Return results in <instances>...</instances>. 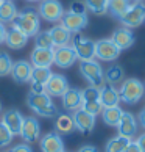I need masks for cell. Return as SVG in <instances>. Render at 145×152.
<instances>
[{
	"mask_svg": "<svg viewBox=\"0 0 145 152\" xmlns=\"http://www.w3.org/2000/svg\"><path fill=\"white\" fill-rule=\"evenodd\" d=\"M39 13L35 8H25L20 13H17V16L13 20V27L14 28L20 30L24 35L27 36H36L41 28V20H39Z\"/></svg>",
	"mask_w": 145,
	"mask_h": 152,
	"instance_id": "cell-1",
	"label": "cell"
},
{
	"mask_svg": "<svg viewBox=\"0 0 145 152\" xmlns=\"http://www.w3.org/2000/svg\"><path fill=\"white\" fill-rule=\"evenodd\" d=\"M27 105H28L36 115L42 116V118H55V116H58L56 105L52 102V97H50L47 93H42V94L30 93L28 96H27Z\"/></svg>",
	"mask_w": 145,
	"mask_h": 152,
	"instance_id": "cell-2",
	"label": "cell"
},
{
	"mask_svg": "<svg viewBox=\"0 0 145 152\" xmlns=\"http://www.w3.org/2000/svg\"><path fill=\"white\" fill-rule=\"evenodd\" d=\"M119 94H120L122 102H125L126 105H134L144 97L145 85L139 80V78H134V77L125 78L120 85Z\"/></svg>",
	"mask_w": 145,
	"mask_h": 152,
	"instance_id": "cell-3",
	"label": "cell"
},
{
	"mask_svg": "<svg viewBox=\"0 0 145 152\" xmlns=\"http://www.w3.org/2000/svg\"><path fill=\"white\" fill-rule=\"evenodd\" d=\"M80 72L86 78V82L91 86L102 88L105 83V71L102 64L95 60H87V61H80Z\"/></svg>",
	"mask_w": 145,
	"mask_h": 152,
	"instance_id": "cell-4",
	"label": "cell"
},
{
	"mask_svg": "<svg viewBox=\"0 0 145 152\" xmlns=\"http://www.w3.org/2000/svg\"><path fill=\"white\" fill-rule=\"evenodd\" d=\"M70 46L74 47L75 53L80 61H87V60H95V41L89 38H84L80 33L72 35Z\"/></svg>",
	"mask_w": 145,
	"mask_h": 152,
	"instance_id": "cell-5",
	"label": "cell"
},
{
	"mask_svg": "<svg viewBox=\"0 0 145 152\" xmlns=\"http://www.w3.org/2000/svg\"><path fill=\"white\" fill-rule=\"evenodd\" d=\"M120 24L126 28H137L145 22V3L144 2H134L130 5L126 13L119 19Z\"/></svg>",
	"mask_w": 145,
	"mask_h": 152,
	"instance_id": "cell-6",
	"label": "cell"
},
{
	"mask_svg": "<svg viewBox=\"0 0 145 152\" xmlns=\"http://www.w3.org/2000/svg\"><path fill=\"white\" fill-rule=\"evenodd\" d=\"M38 13L39 18H42L47 22H59L66 11L59 0H41Z\"/></svg>",
	"mask_w": 145,
	"mask_h": 152,
	"instance_id": "cell-7",
	"label": "cell"
},
{
	"mask_svg": "<svg viewBox=\"0 0 145 152\" xmlns=\"http://www.w3.org/2000/svg\"><path fill=\"white\" fill-rule=\"evenodd\" d=\"M122 50L113 42V39H100L95 42V58L100 61H114L120 57Z\"/></svg>",
	"mask_w": 145,
	"mask_h": 152,
	"instance_id": "cell-8",
	"label": "cell"
},
{
	"mask_svg": "<svg viewBox=\"0 0 145 152\" xmlns=\"http://www.w3.org/2000/svg\"><path fill=\"white\" fill-rule=\"evenodd\" d=\"M59 22L61 25L66 27L74 35V33H80L83 28H86L89 24V19H87V14H75V13H70V11H66Z\"/></svg>",
	"mask_w": 145,
	"mask_h": 152,
	"instance_id": "cell-9",
	"label": "cell"
},
{
	"mask_svg": "<svg viewBox=\"0 0 145 152\" xmlns=\"http://www.w3.org/2000/svg\"><path fill=\"white\" fill-rule=\"evenodd\" d=\"M76 53L74 47L70 46H63V47H55V57H53V64H56L61 69H67L76 63Z\"/></svg>",
	"mask_w": 145,
	"mask_h": 152,
	"instance_id": "cell-10",
	"label": "cell"
},
{
	"mask_svg": "<svg viewBox=\"0 0 145 152\" xmlns=\"http://www.w3.org/2000/svg\"><path fill=\"white\" fill-rule=\"evenodd\" d=\"M39 135H41V124H39V121L33 116L24 118V124H22V129H20L22 140L27 144L36 143L39 140Z\"/></svg>",
	"mask_w": 145,
	"mask_h": 152,
	"instance_id": "cell-11",
	"label": "cell"
},
{
	"mask_svg": "<svg viewBox=\"0 0 145 152\" xmlns=\"http://www.w3.org/2000/svg\"><path fill=\"white\" fill-rule=\"evenodd\" d=\"M72 118H74V122H75V129L80 130L83 135H89L94 130V127H95V118L97 116L87 113V111L83 110V108L74 111Z\"/></svg>",
	"mask_w": 145,
	"mask_h": 152,
	"instance_id": "cell-12",
	"label": "cell"
},
{
	"mask_svg": "<svg viewBox=\"0 0 145 152\" xmlns=\"http://www.w3.org/2000/svg\"><path fill=\"white\" fill-rule=\"evenodd\" d=\"M69 88L70 86H69L67 78L61 74H52V77L45 83V93L50 97H61Z\"/></svg>",
	"mask_w": 145,
	"mask_h": 152,
	"instance_id": "cell-13",
	"label": "cell"
},
{
	"mask_svg": "<svg viewBox=\"0 0 145 152\" xmlns=\"http://www.w3.org/2000/svg\"><path fill=\"white\" fill-rule=\"evenodd\" d=\"M137 127H139L137 118L133 115V113H130V111H123V115H122V118H120L119 126H117L119 135L126 137V138L131 140L137 133Z\"/></svg>",
	"mask_w": 145,
	"mask_h": 152,
	"instance_id": "cell-14",
	"label": "cell"
},
{
	"mask_svg": "<svg viewBox=\"0 0 145 152\" xmlns=\"http://www.w3.org/2000/svg\"><path fill=\"white\" fill-rule=\"evenodd\" d=\"M55 49H39L35 47L30 55V63L33 67H50L53 64Z\"/></svg>",
	"mask_w": 145,
	"mask_h": 152,
	"instance_id": "cell-15",
	"label": "cell"
},
{
	"mask_svg": "<svg viewBox=\"0 0 145 152\" xmlns=\"http://www.w3.org/2000/svg\"><path fill=\"white\" fill-rule=\"evenodd\" d=\"M2 124H5L8 130L16 137V135H20V129H22V124H24V116H22L19 110L9 108L3 113Z\"/></svg>",
	"mask_w": 145,
	"mask_h": 152,
	"instance_id": "cell-16",
	"label": "cell"
},
{
	"mask_svg": "<svg viewBox=\"0 0 145 152\" xmlns=\"http://www.w3.org/2000/svg\"><path fill=\"white\" fill-rule=\"evenodd\" d=\"M42 152H64V143L58 132H48L39 141Z\"/></svg>",
	"mask_w": 145,
	"mask_h": 152,
	"instance_id": "cell-17",
	"label": "cell"
},
{
	"mask_svg": "<svg viewBox=\"0 0 145 152\" xmlns=\"http://www.w3.org/2000/svg\"><path fill=\"white\" fill-rule=\"evenodd\" d=\"M31 71H33V64L27 60H19L13 64L11 69V77L14 82L17 83H27L31 80Z\"/></svg>",
	"mask_w": 145,
	"mask_h": 152,
	"instance_id": "cell-18",
	"label": "cell"
},
{
	"mask_svg": "<svg viewBox=\"0 0 145 152\" xmlns=\"http://www.w3.org/2000/svg\"><path fill=\"white\" fill-rule=\"evenodd\" d=\"M61 99H63L64 110L72 111V113H74V111H76V110H80L81 105H83L81 89H78V88H69L67 91L61 96Z\"/></svg>",
	"mask_w": 145,
	"mask_h": 152,
	"instance_id": "cell-19",
	"label": "cell"
},
{
	"mask_svg": "<svg viewBox=\"0 0 145 152\" xmlns=\"http://www.w3.org/2000/svg\"><path fill=\"white\" fill-rule=\"evenodd\" d=\"M100 102H102L103 108H108V107H117L120 104L119 89H117L114 85L105 83V85L100 88Z\"/></svg>",
	"mask_w": 145,
	"mask_h": 152,
	"instance_id": "cell-20",
	"label": "cell"
},
{
	"mask_svg": "<svg viewBox=\"0 0 145 152\" xmlns=\"http://www.w3.org/2000/svg\"><path fill=\"white\" fill-rule=\"evenodd\" d=\"M111 39H113V42H114L120 50L130 49L133 44H134V41H136V38H134V35H133V31H131L130 28H126V27H120V28L114 30Z\"/></svg>",
	"mask_w": 145,
	"mask_h": 152,
	"instance_id": "cell-21",
	"label": "cell"
},
{
	"mask_svg": "<svg viewBox=\"0 0 145 152\" xmlns=\"http://www.w3.org/2000/svg\"><path fill=\"white\" fill-rule=\"evenodd\" d=\"M27 42H28V36L24 35L20 30L14 28V27H11V28L6 31V38H5V44L13 49V50H20L27 46Z\"/></svg>",
	"mask_w": 145,
	"mask_h": 152,
	"instance_id": "cell-22",
	"label": "cell"
},
{
	"mask_svg": "<svg viewBox=\"0 0 145 152\" xmlns=\"http://www.w3.org/2000/svg\"><path fill=\"white\" fill-rule=\"evenodd\" d=\"M50 36H52V41H53V46L55 47H63V46H69L70 41H72V33L63 27L61 24L52 27L48 30Z\"/></svg>",
	"mask_w": 145,
	"mask_h": 152,
	"instance_id": "cell-23",
	"label": "cell"
},
{
	"mask_svg": "<svg viewBox=\"0 0 145 152\" xmlns=\"http://www.w3.org/2000/svg\"><path fill=\"white\" fill-rule=\"evenodd\" d=\"M55 129H56L58 133H63V135L72 133V132L75 130V122H74V118H72V115L58 113L56 121H55Z\"/></svg>",
	"mask_w": 145,
	"mask_h": 152,
	"instance_id": "cell-24",
	"label": "cell"
},
{
	"mask_svg": "<svg viewBox=\"0 0 145 152\" xmlns=\"http://www.w3.org/2000/svg\"><path fill=\"white\" fill-rule=\"evenodd\" d=\"M122 115H123V110H122L119 105L117 107H108V108H103V111H102L103 122L109 127H117L119 126Z\"/></svg>",
	"mask_w": 145,
	"mask_h": 152,
	"instance_id": "cell-25",
	"label": "cell"
},
{
	"mask_svg": "<svg viewBox=\"0 0 145 152\" xmlns=\"http://www.w3.org/2000/svg\"><path fill=\"white\" fill-rule=\"evenodd\" d=\"M17 8L13 0H2L0 3V22H13L14 18L17 16Z\"/></svg>",
	"mask_w": 145,
	"mask_h": 152,
	"instance_id": "cell-26",
	"label": "cell"
},
{
	"mask_svg": "<svg viewBox=\"0 0 145 152\" xmlns=\"http://www.w3.org/2000/svg\"><path fill=\"white\" fill-rule=\"evenodd\" d=\"M125 80V71L123 67L119 64H113L109 66L106 71H105V82L109 83V85H117V83Z\"/></svg>",
	"mask_w": 145,
	"mask_h": 152,
	"instance_id": "cell-27",
	"label": "cell"
},
{
	"mask_svg": "<svg viewBox=\"0 0 145 152\" xmlns=\"http://www.w3.org/2000/svg\"><path fill=\"white\" fill-rule=\"evenodd\" d=\"M130 0H109L108 13L115 19H120L122 16L126 13V10L130 8Z\"/></svg>",
	"mask_w": 145,
	"mask_h": 152,
	"instance_id": "cell-28",
	"label": "cell"
},
{
	"mask_svg": "<svg viewBox=\"0 0 145 152\" xmlns=\"http://www.w3.org/2000/svg\"><path fill=\"white\" fill-rule=\"evenodd\" d=\"M131 140L126 137H122V135H117V137L111 138L106 143V148H105V152H123L126 149V146L130 144Z\"/></svg>",
	"mask_w": 145,
	"mask_h": 152,
	"instance_id": "cell-29",
	"label": "cell"
},
{
	"mask_svg": "<svg viewBox=\"0 0 145 152\" xmlns=\"http://www.w3.org/2000/svg\"><path fill=\"white\" fill-rule=\"evenodd\" d=\"M86 8L95 16H103L108 13L109 0H84Z\"/></svg>",
	"mask_w": 145,
	"mask_h": 152,
	"instance_id": "cell-30",
	"label": "cell"
},
{
	"mask_svg": "<svg viewBox=\"0 0 145 152\" xmlns=\"http://www.w3.org/2000/svg\"><path fill=\"white\" fill-rule=\"evenodd\" d=\"M52 69L50 67H33L31 71V80L30 82H36V83H42L45 85L47 80L52 77Z\"/></svg>",
	"mask_w": 145,
	"mask_h": 152,
	"instance_id": "cell-31",
	"label": "cell"
},
{
	"mask_svg": "<svg viewBox=\"0 0 145 152\" xmlns=\"http://www.w3.org/2000/svg\"><path fill=\"white\" fill-rule=\"evenodd\" d=\"M35 44H36V47H39V49H55L48 30L47 31H39L38 35L35 36Z\"/></svg>",
	"mask_w": 145,
	"mask_h": 152,
	"instance_id": "cell-32",
	"label": "cell"
},
{
	"mask_svg": "<svg viewBox=\"0 0 145 152\" xmlns=\"http://www.w3.org/2000/svg\"><path fill=\"white\" fill-rule=\"evenodd\" d=\"M13 60L6 52H0V77H6L11 74L13 69Z\"/></svg>",
	"mask_w": 145,
	"mask_h": 152,
	"instance_id": "cell-33",
	"label": "cell"
},
{
	"mask_svg": "<svg viewBox=\"0 0 145 152\" xmlns=\"http://www.w3.org/2000/svg\"><path fill=\"white\" fill-rule=\"evenodd\" d=\"M81 97H83V104L84 102H97V100H100V88L89 85L87 88H84L81 91Z\"/></svg>",
	"mask_w": 145,
	"mask_h": 152,
	"instance_id": "cell-34",
	"label": "cell"
},
{
	"mask_svg": "<svg viewBox=\"0 0 145 152\" xmlns=\"http://www.w3.org/2000/svg\"><path fill=\"white\" fill-rule=\"evenodd\" d=\"M81 108L83 110H86L87 113H91L94 116H97V115H102V111H103V105L100 100H97V102H84L81 105Z\"/></svg>",
	"mask_w": 145,
	"mask_h": 152,
	"instance_id": "cell-35",
	"label": "cell"
},
{
	"mask_svg": "<svg viewBox=\"0 0 145 152\" xmlns=\"http://www.w3.org/2000/svg\"><path fill=\"white\" fill-rule=\"evenodd\" d=\"M13 138H14V135L8 130L5 124L0 122V148H5V146H8L11 141H13Z\"/></svg>",
	"mask_w": 145,
	"mask_h": 152,
	"instance_id": "cell-36",
	"label": "cell"
},
{
	"mask_svg": "<svg viewBox=\"0 0 145 152\" xmlns=\"http://www.w3.org/2000/svg\"><path fill=\"white\" fill-rule=\"evenodd\" d=\"M70 13H75V14H86V5L84 2H80V0H75V2H72L70 3V8H69Z\"/></svg>",
	"mask_w": 145,
	"mask_h": 152,
	"instance_id": "cell-37",
	"label": "cell"
},
{
	"mask_svg": "<svg viewBox=\"0 0 145 152\" xmlns=\"http://www.w3.org/2000/svg\"><path fill=\"white\" fill-rule=\"evenodd\" d=\"M8 152H33V149H31L30 144L24 143V144H16V146H13V148H11Z\"/></svg>",
	"mask_w": 145,
	"mask_h": 152,
	"instance_id": "cell-38",
	"label": "cell"
},
{
	"mask_svg": "<svg viewBox=\"0 0 145 152\" xmlns=\"http://www.w3.org/2000/svg\"><path fill=\"white\" fill-rule=\"evenodd\" d=\"M30 93H35V94H42V93H45V85H42V83H36V82H31Z\"/></svg>",
	"mask_w": 145,
	"mask_h": 152,
	"instance_id": "cell-39",
	"label": "cell"
},
{
	"mask_svg": "<svg viewBox=\"0 0 145 152\" xmlns=\"http://www.w3.org/2000/svg\"><path fill=\"white\" fill-rule=\"evenodd\" d=\"M136 143L139 146V149H141V152H145V132L142 135H139L137 140H136Z\"/></svg>",
	"mask_w": 145,
	"mask_h": 152,
	"instance_id": "cell-40",
	"label": "cell"
},
{
	"mask_svg": "<svg viewBox=\"0 0 145 152\" xmlns=\"http://www.w3.org/2000/svg\"><path fill=\"white\" fill-rule=\"evenodd\" d=\"M123 152H141V149H139V146H137V143L136 141H130V144L126 146V149L123 151Z\"/></svg>",
	"mask_w": 145,
	"mask_h": 152,
	"instance_id": "cell-41",
	"label": "cell"
},
{
	"mask_svg": "<svg viewBox=\"0 0 145 152\" xmlns=\"http://www.w3.org/2000/svg\"><path fill=\"white\" fill-rule=\"evenodd\" d=\"M6 27H5L3 22H0V44L5 42V38H6Z\"/></svg>",
	"mask_w": 145,
	"mask_h": 152,
	"instance_id": "cell-42",
	"label": "cell"
},
{
	"mask_svg": "<svg viewBox=\"0 0 145 152\" xmlns=\"http://www.w3.org/2000/svg\"><path fill=\"white\" fill-rule=\"evenodd\" d=\"M137 122L142 129H145V108L141 110V113H139V116H137Z\"/></svg>",
	"mask_w": 145,
	"mask_h": 152,
	"instance_id": "cell-43",
	"label": "cell"
},
{
	"mask_svg": "<svg viewBox=\"0 0 145 152\" xmlns=\"http://www.w3.org/2000/svg\"><path fill=\"white\" fill-rule=\"evenodd\" d=\"M78 152H98V149L95 148V146L86 144V146H83V148H80V151H78Z\"/></svg>",
	"mask_w": 145,
	"mask_h": 152,
	"instance_id": "cell-44",
	"label": "cell"
},
{
	"mask_svg": "<svg viewBox=\"0 0 145 152\" xmlns=\"http://www.w3.org/2000/svg\"><path fill=\"white\" fill-rule=\"evenodd\" d=\"M27 2H31V3H35V2H41V0H27Z\"/></svg>",
	"mask_w": 145,
	"mask_h": 152,
	"instance_id": "cell-45",
	"label": "cell"
},
{
	"mask_svg": "<svg viewBox=\"0 0 145 152\" xmlns=\"http://www.w3.org/2000/svg\"><path fill=\"white\" fill-rule=\"evenodd\" d=\"M0 113H2V102H0Z\"/></svg>",
	"mask_w": 145,
	"mask_h": 152,
	"instance_id": "cell-46",
	"label": "cell"
},
{
	"mask_svg": "<svg viewBox=\"0 0 145 152\" xmlns=\"http://www.w3.org/2000/svg\"><path fill=\"white\" fill-rule=\"evenodd\" d=\"M134 2H145V0H134Z\"/></svg>",
	"mask_w": 145,
	"mask_h": 152,
	"instance_id": "cell-47",
	"label": "cell"
},
{
	"mask_svg": "<svg viewBox=\"0 0 145 152\" xmlns=\"http://www.w3.org/2000/svg\"><path fill=\"white\" fill-rule=\"evenodd\" d=\"M0 3H2V0H0Z\"/></svg>",
	"mask_w": 145,
	"mask_h": 152,
	"instance_id": "cell-48",
	"label": "cell"
}]
</instances>
